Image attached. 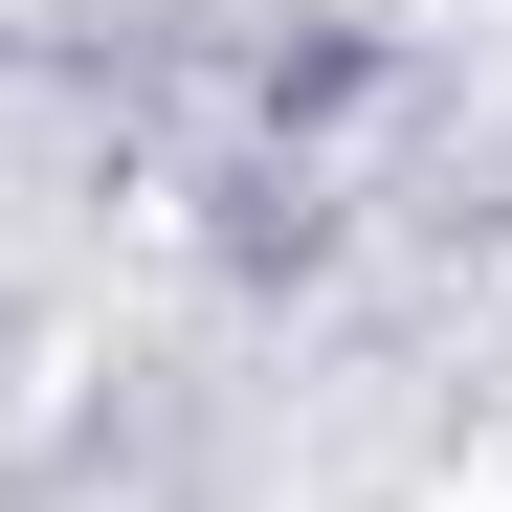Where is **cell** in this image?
<instances>
[{"instance_id":"1","label":"cell","mask_w":512,"mask_h":512,"mask_svg":"<svg viewBox=\"0 0 512 512\" xmlns=\"http://www.w3.org/2000/svg\"><path fill=\"white\" fill-rule=\"evenodd\" d=\"M401 512H512V446H468V468H423Z\"/></svg>"}]
</instances>
